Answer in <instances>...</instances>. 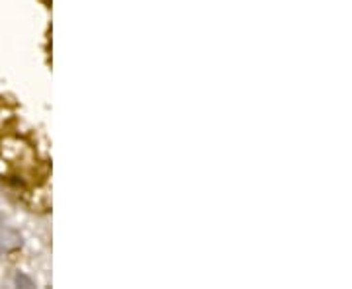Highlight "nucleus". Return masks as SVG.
<instances>
[{
  "instance_id": "obj_1",
  "label": "nucleus",
  "mask_w": 352,
  "mask_h": 289,
  "mask_svg": "<svg viewBox=\"0 0 352 289\" xmlns=\"http://www.w3.org/2000/svg\"><path fill=\"white\" fill-rule=\"evenodd\" d=\"M14 281H16V286H24V288H34L32 279H30V277H25L24 274H18Z\"/></svg>"
},
{
  "instance_id": "obj_3",
  "label": "nucleus",
  "mask_w": 352,
  "mask_h": 289,
  "mask_svg": "<svg viewBox=\"0 0 352 289\" xmlns=\"http://www.w3.org/2000/svg\"><path fill=\"white\" fill-rule=\"evenodd\" d=\"M2 223H4V215H2V211H0V229H2Z\"/></svg>"
},
{
  "instance_id": "obj_2",
  "label": "nucleus",
  "mask_w": 352,
  "mask_h": 289,
  "mask_svg": "<svg viewBox=\"0 0 352 289\" xmlns=\"http://www.w3.org/2000/svg\"><path fill=\"white\" fill-rule=\"evenodd\" d=\"M6 251V244H2V242H0V256H2V252Z\"/></svg>"
}]
</instances>
